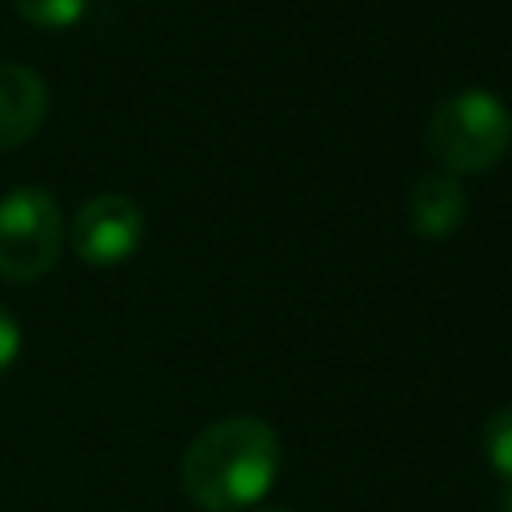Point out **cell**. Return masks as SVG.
I'll list each match as a JSON object with an SVG mask.
<instances>
[{"label": "cell", "mask_w": 512, "mask_h": 512, "mask_svg": "<svg viewBox=\"0 0 512 512\" xmlns=\"http://www.w3.org/2000/svg\"><path fill=\"white\" fill-rule=\"evenodd\" d=\"M64 248V216L44 188H12L0 196V280L28 284L56 268Z\"/></svg>", "instance_id": "obj_3"}, {"label": "cell", "mask_w": 512, "mask_h": 512, "mask_svg": "<svg viewBox=\"0 0 512 512\" xmlns=\"http://www.w3.org/2000/svg\"><path fill=\"white\" fill-rule=\"evenodd\" d=\"M512 148V112L484 88H464L432 108L428 152L448 176L484 172Z\"/></svg>", "instance_id": "obj_2"}, {"label": "cell", "mask_w": 512, "mask_h": 512, "mask_svg": "<svg viewBox=\"0 0 512 512\" xmlns=\"http://www.w3.org/2000/svg\"><path fill=\"white\" fill-rule=\"evenodd\" d=\"M468 196L448 172H428L408 188V228L420 240H444L464 224Z\"/></svg>", "instance_id": "obj_6"}, {"label": "cell", "mask_w": 512, "mask_h": 512, "mask_svg": "<svg viewBox=\"0 0 512 512\" xmlns=\"http://www.w3.org/2000/svg\"><path fill=\"white\" fill-rule=\"evenodd\" d=\"M16 16L32 28H72L84 12H88V0H12Z\"/></svg>", "instance_id": "obj_8"}, {"label": "cell", "mask_w": 512, "mask_h": 512, "mask_svg": "<svg viewBox=\"0 0 512 512\" xmlns=\"http://www.w3.org/2000/svg\"><path fill=\"white\" fill-rule=\"evenodd\" d=\"M280 472V440L256 416L212 420L180 460L184 496L204 512H240L256 504Z\"/></svg>", "instance_id": "obj_1"}, {"label": "cell", "mask_w": 512, "mask_h": 512, "mask_svg": "<svg viewBox=\"0 0 512 512\" xmlns=\"http://www.w3.org/2000/svg\"><path fill=\"white\" fill-rule=\"evenodd\" d=\"M16 356H20V324L8 308H0V376L16 364Z\"/></svg>", "instance_id": "obj_9"}, {"label": "cell", "mask_w": 512, "mask_h": 512, "mask_svg": "<svg viewBox=\"0 0 512 512\" xmlns=\"http://www.w3.org/2000/svg\"><path fill=\"white\" fill-rule=\"evenodd\" d=\"M500 512H512V484H504V496H500Z\"/></svg>", "instance_id": "obj_10"}, {"label": "cell", "mask_w": 512, "mask_h": 512, "mask_svg": "<svg viewBox=\"0 0 512 512\" xmlns=\"http://www.w3.org/2000/svg\"><path fill=\"white\" fill-rule=\"evenodd\" d=\"M480 448H484V460L496 468V476L504 484H512V404H504L500 412H492L484 420Z\"/></svg>", "instance_id": "obj_7"}, {"label": "cell", "mask_w": 512, "mask_h": 512, "mask_svg": "<svg viewBox=\"0 0 512 512\" xmlns=\"http://www.w3.org/2000/svg\"><path fill=\"white\" fill-rule=\"evenodd\" d=\"M48 116V84L28 64H0V152L28 144Z\"/></svg>", "instance_id": "obj_5"}, {"label": "cell", "mask_w": 512, "mask_h": 512, "mask_svg": "<svg viewBox=\"0 0 512 512\" xmlns=\"http://www.w3.org/2000/svg\"><path fill=\"white\" fill-rule=\"evenodd\" d=\"M140 240H144V216L120 192H100L84 200L68 228L72 252L92 268H112L128 260L140 248Z\"/></svg>", "instance_id": "obj_4"}]
</instances>
